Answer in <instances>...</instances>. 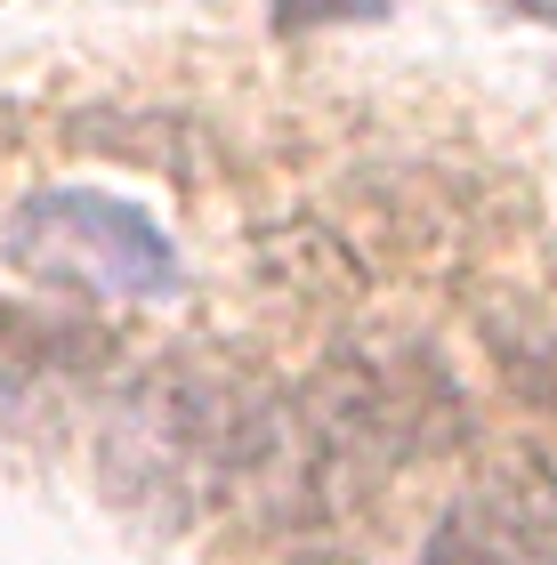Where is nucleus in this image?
Listing matches in <instances>:
<instances>
[{
  "mask_svg": "<svg viewBox=\"0 0 557 565\" xmlns=\"http://www.w3.org/2000/svg\"><path fill=\"white\" fill-rule=\"evenodd\" d=\"M396 0H275V33L299 41V33H315V24H379Z\"/></svg>",
  "mask_w": 557,
  "mask_h": 565,
  "instance_id": "nucleus-4",
  "label": "nucleus"
},
{
  "mask_svg": "<svg viewBox=\"0 0 557 565\" xmlns=\"http://www.w3.org/2000/svg\"><path fill=\"white\" fill-rule=\"evenodd\" d=\"M73 355H89L82 331H65V323H41V316H24V307L0 299V404H17V396H33V380L49 364H73Z\"/></svg>",
  "mask_w": 557,
  "mask_h": 565,
  "instance_id": "nucleus-3",
  "label": "nucleus"
},
{
  "mask_svg": "<svg viewBox=\"0 0 557 565\" xmlns=\"http://www.w3.org/2000/svg\"><path fill=\"white\" fill-rule=\"evenodd\" d=\"M420 565H557V557L542 550V533L525 525L517 509H501V501H461L437 533H428Z\"/></svg>",
  "mask_w": 557,
  "mask_h": 565,
  "instance_id": "nucleus-2",
  "label": "nucleus"
},
{
  "mask_svg": "<svg viewBox=\"0 0 557 565\" xmlns=\"http://www.w3.org/2000/svg\"><path fill=\"white\" fill-rule=\"evenodd\" d=\"M17 275L49 282L73 299H170L179 291V250L138 202L89 194V186H49L9 218L0 235Z\"/></svg>",
  "mask_w": 557,
  "mask_h": 565,
  "instance_id": "nucleus-1",
  "label": "nucleus"
},
{
  "mask_svg": "<svg viewBox=\"0 0 557 565\" xmlns=\"http://www.w3.org/2000/svg\"><path fill=\"white\" fill-rule=\"evenodd\" d=\"M517 9H534V17H557V0H517Z\"/></svg>",
  "mask_w": 557,
  "mask_h": 565,
  "instance_id": "nucleus-5",
  "label": "nucleus"
}]
</instances>
